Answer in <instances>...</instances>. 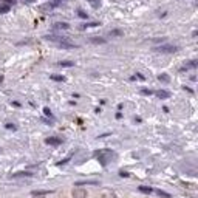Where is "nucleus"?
<instances>
[{
    "label": "nucleus",
    "mask_w": 198,
    "mask_h": 198,
    "mask_svg": "<svg viewBox=\"0 0 198 198\" xmlns=\"http://www.w3.org/2000/svg\"><path fill=\"white\" fill-rule=\"evenodd\" d=\"M139 190H141V192H144V194H150V192H152V189H150V187H144V186H141Z\"/></svg>",
    "instance_id": "9b49d317"
},
{
    "label": "nucleus",
    "mask_w": 198,
    "mask_h": 198,
    "mask_svg": "<svg viewBox=\"0 0 198 198\" xmlns=\"http://www.w3.org/2000/svg\"><path fill=\"white\" fill-rule=\"evenodd\" d=\"M91 42L93 43H104V42H105V39H102V37H93Z\"/></svg>",
    "instance_id": "9d476101"
},
{
    "label": "nucleus",
    "mask_w": 198,
    "mask_h": 198,
    "mask_svg": "<svg viewBox=\"0 0 198 198\" xmlns=\"http://www.w3.org/2000/svg\"><path fill=\"white\" fill-rule=\"evenodd\" d=\"M156 95H158V98H161V99H167V98H170V93H169V91H164V90H159Z\"/></svg>",
    "instance_id": "39448f33"
},
{
    "label": "nucleus",
    "mask_w": 198,
    "mask_h": 198,
    "mask_svg": "<svg viewBox=\"0 0 198 198\" xmlns=\"http://www.w3.org/2000/svg\"><path fill=\"white\" fill-rule=\"evenodd\" d=\"M87 2H90L93 8H99V6H101V0H87Z\"/></svg>",
    "instance_id": "0eeeda50"
},
{
    "label": "nucleus",
    "mask_w": 198,
    "mask_h": 198,
    "mask_svg": "<svg viewBox=\"0 0 198 198\" xmlns=\"http://www.w3.org/2000/svg\"><path fill=\"white\" fill-rule=\"evenodd\" d=\"M6 129L8 130H16V125L14 124H6Z\"/></svg>",
    "instance_id": "4468645a"
},
{
    "label": "nucleus",
    "mask_w": 198,
    "mask_h": 198,
    "mask_svg": "<svg viewBox=\"0 0 198 198\" xmlns=\"http://www.w3.org/2000/svg\"><path fill=\"white\" fill-rule=\"evenodd\" d=\"M43 113H45L47 116H51V112H50V108H48V107H45V108H43Z\"/></svg>",
    "instance_id": "ddd939ff"
},
{
    "label": "nucleus",
    "mask_w": 198,
    "mask_h": 198,
    "mask_svg": "<svg viewBox=\"0 0 198 198\" xmlns=\"http://www.w3.org/2000/svg\"><path fill=\"white\" fill-rule=\"evenodd\" d=\"M45 39L57 43V45L62 47V48H74L76 47V45H73V43L67 39V37H62V36H45Z\"/></svg>",
    "instance_id": "f257e3e1"
},
{
    "label": "nucleus",
    "mask_w": 198,
    "mask_h": 198,
    "mask_svg": "<svg viewBox=\"0 0 198 198\" xmlns=\"http://www.w3.org/2000/svg\"><path fill=\"white\" fill-rule=\"evenodd\" d=\"M112 34H113V36H121V34H122V33H121V31H118V30H116V31H113V33H112Z\"/></svg>",
    "instance_id": "dca6fc26"
},
{
    "label": "nucleus",
    "mask_w": 198,
    "mask_h": 198,
    "mask_svg": "<svg viewBox=\"0 0 198 198\" xmlns=\"http://www.w3.org/2000/svg\"><path fill=\"white\" fill-rule=\"evenodd\" d=\"M51 79L53 81H59V82H64L65 81V78H64V76H60V74H53Z\"/></svg>",
    "instance_id": "1a4fd4ad"
},
{
    "label": "nucleus",
    "mask_w": 198,
    "mask_h": 198,
    "mask_svg": "<svg viewBox=\"0 0 198 198\" xmlns=\"http://www.w3.org/2000/svg\"><path fill=\"white\" fill-rule=\"evenodd\" d=\"M161 79L167 82V81H169V76H166V74H163V76H159V81H161Z\"/></svg>",
    "instance_id": "2eb2a0df"
},
{
    "label": "nucleus",
    "mask_w": 198,
    "mask_h": 198,
    "mask_svg": "<svg viewBox=\"0 0 198 198\" xmlns=\"http://www.w3.org/2000/svg\"><path fill=\"white\" fill-rule=\"evenodd\" d=\"M142 93H144V95H150L152 91H150V90H146V88H144V90H142Z\"/></svg>",
    "instance_id": "f3484780"
},
{
    "label": "nucleus",
    "mask_w": 198,
    "mask_h": 198,
    "mask_svg": "<svg viewBox=\"0 0 198 198\" xmlns=\"http://www.w3.org/2000/svg\"><path fill=\"white\" fill-rule=\"evenodd\" d=\"M57 65H59V67H73L74 64L73 62H68V60H64V62H59Z\"/></svg>",
    "instance_id": "6e6552de"
},
{
    "label": "nucleus",
    "mask_w": 198,
    "mask_h": 198,
    "mask_svg": "<svg viewBox=\"0 0 198 198\" xmlns=\"http://www.w3.org/2000/svg\"><path fill=\"white\" fill-rule=\"evenodd\" d=\"M177 50L178 48L173 47V45H161V47H156L155 51H158V53H175Z\"/></svg>",
    "instance_id": "f03ea898"
},
{
    "label": "nucleus",
    "mask_w": 198,
    "mask_h": 198,
    "mask_svg": "<svg viewBox=\"0 0 198 198\" xmlns=\"http://www.w3.org/2000/svg\"><path fill=\"white\" fill-rule=\"evenodd\" d=\"M6 2H8V3H13V0H6Z\"/></svg>",
    "instance_id": "a211bd4d"
},
{
    "label": "nucleus",
    "mask_w": 198,
    "mask_h": 198,
    "mask_svg": "<svg viewBox=\"0 0 198 198\" xmlns=\"http://www.w3.org/2000/svg\"><path fill=\"white\" fill-rule=\"evenodd\" d=\"M47 144H51V146H59V144H62V141H60L59 138H48V139H47Z\"/></svg>",
    "instance_id": "20e7f679"
},
{
    "label": "nucleus",
    "mask_w": 198,
    "mask_h": 198,
    "mask_svg": "<svg viewBox=\"0 0 198 198\" xmlns=\"http://www.w3.org/2000/svg\"><path fill=\"white\" fill-rule=\"evenodd\" d=\"M78 14L81 16V17H82V19H87V14L84 13V11H81V9H79V11H78Z\"/></svg>",
    "instance_id": "f8f14e48"
},
{
    "label": "nucleus",
    "mask_w": 198,
    "mask_h": 198,
    "mask_svg": "<svg viewBox=\"0 0 198 198\" xmlns=\"http://www.w3.org/2000/svg\"><path fill=\"white\" fill-rule=\"evenodd\" d=\"M9 5L8 3H3V5H0V13L2 14H5V13H9Z\"/></svg>",
    "instance_id": "423d86ee"
},
{
    "label": "nucleus",
    "mask_w": 198,
    "mask_h": 198,
    "mask_svg": "<svg viewBox=\"0 0 198 198\" xmlns=\"http://www.w3.org/2000/svg\"><path fill=\"white\" fill-rule=\"evenodd\" d=\"M70 25L65 23V22H57V23H54V30H68Z\"/></svg>",
    "instance_id": "7ed1b4c3"
}]
</instances>
